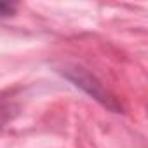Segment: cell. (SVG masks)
Returning a JSON list of instances; mask_svg holds the SVG:
<instances>
[{
	"label": "cell",
	"mask_w": 148,
	"mask_h": 148,
	"mask_svg": "<svg viewBox=\"0 0 148 148\" xmlns=\"http://www.w3.org/2000/svg\"><path fill=\"white\" fill-rule=\"evenodd\" d=\"M64 77L68 80H71L77 87H80L84 92H87L91 98H94L96 101H99L103 106L113 110V112H120L122 106L119 105V101L103 87V84L91 73L80 66H71V68H64Z\"/></svg>",
	"instance_id": "6da1fadb"
},
{
	"label": "cell",
	"mask_w": 148,
	"mask_h": 148,
	"mask_svg": "<svg viewBox=\"0 0 148 148\" xmlns=\"http://www.w3.org/2000/svg\"><path fill=\"white\" fill-rule=\"evenodd\" d=\"M19 113V106L7 99V98H0V129H4L9 122H12Z\"/></svg>",
	"instance_id": "7a4b0ae2"
},
{
	"label": "cell",
	"mask_w": 148,
	"mask_h": 148,
	"mask_svg": "<svg viewBox=\"0 0 148 148\" xmlns=\"http://www.w3.org/2000/svg\"><path fill=\"white\" fill-rule=\"evenodd\" d=\"M18 5L14 2H0V18H7L16 12Z\"/></svg>",
	"instance_id": "3957f363"
}]
</instances>
